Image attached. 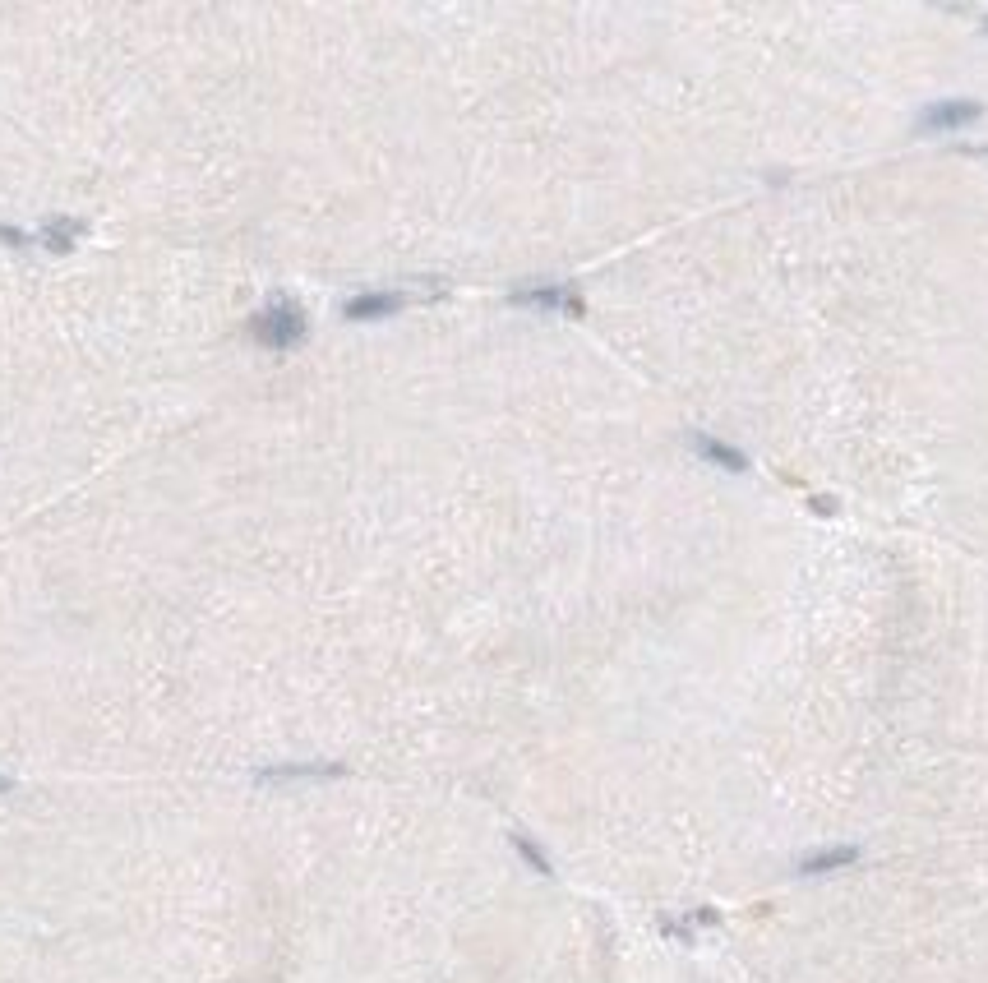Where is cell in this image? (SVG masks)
Here are the masks:
<instances>
[{
	"instance_id": "6da1fadb",
	"label": "cell",
	"mask_w": 988,
	"mask_h": 983,
	"mask_svg": "<svg viewBox=\"0 0 988 983\" xmlns=\"http://www.w3.org/2000/svg\"><path fill=\"white\" fill-rule=\"evenodd\" d=\"M305 333H310V324H305V310L296 305V300H268L264 310L250 319V337L259 342V347H268V351L301 347Z\"/></svg>"
},
{
	"instance_id": "7a4b0ae2",
	"label": "cell",
	"mask_w": 988,
	"mask_h": 983,
	"mask_svg": "<svg viewBox=\"0 0 988 983\" xmlns=\"http://www.w3.org/2000/svg\"><path fill=\"white\" fill-rule=\"evenodd\" d=\"M513 305H536V310H564V314H582V296L578 287L568 282H522L513 287Z\"/></svg>"
},
{
	"instance_id": "3957f363",
	"label": "cell",
	"mask_w": 988,
	"mask_h": 983,
	"mask_svg": "<svg viewBox=\"0 0 988 983\" xmlns=\"http://www.w3.org/2000/svg\"><path fill=\"white\" fill-rule=\"evenodd\" d=\"M979 102H970V97H947V102H933V107L919 111L915 120V130L919 134H942V130H961V125H975L979 120Z\"/></svg>"
},
{
	"instance_id": "277c9868",
	"label": "cell",
	"mask_w": 988,
	"mask_h": 983,
	"mask_svg": "<svg viewBox=\"0 0 988 983\" xmlns=\"http://www.w3.org/2000/svg\"><path fill=\"white\" fill-rule=\"evenodd\" d=\"M407 305V291H361V296H351L342 305L351 324H370V319H388V314H398Z\"/></svg>"
},
{
	"instance_id": "5b68a950",
	"label": "cell",
	"mask_w": 988,
	"mask_h": 983,
	"mask_svg": "<svg viewBox=\"0 0 988 983\" xmlns=\"http://www.w3.org/2000/svg\"><path fill=\"white\" fill-rule=\"evenodd\" d=\"M859 864V845H822V850L804 854L795 864L799 877H827V873H841V868Z\"/></svg>"
},
{
	"instance_id": "8992f818",
	"label": "cell",
	"mask_w": 988,
	"mask_h": 983,
	"mask_svg": "<svg viewBox=\"0 0 988 983\" xmlns=\"http://www.w3.org/2000/svg\"><path fill=\"white\" fill-rule=\"evenodd\" d=\"M79 236H84V222H79V217H47V222H42V227H37V245H42V250H47V254H70L74 250V240H79Z\"/></svg>"
},
{
	"instance_id": "52a82bcc",
	"label": "cell",
	"mask_w": 988,
	"mask_h": 983,
	"mask_svg": "<svg viewBox=\"0 0 988 983\" xmlns=\"http://www.w3.org/2000/svg\"><path fill=\"white\" fill-rule=\"evenodd\" d=\"M342 762H282V767H264L259 780L264 785H282V780H328V776H342Z\"/></svg>"
},
{
	"instance_id": "ba28073f",
	"label": "cell",
	"mask_w": 988,
	"mask_h": 983,
	"mask_svg": "<svg viewBox=\"0 0 988 983\" xmlns=\"http://www.w3.org/2000/svg\"><path fill=\"white\" fill-rule=\"evenodd\" d=\"M688 444H693V453H698V457H707L711 467L730 471V476H744V471H748V457L739 453V448L721 444V439H711V434H693Z\"/></svg>"
},
{
	"instance_id": "9c48e42d",
	"label": "cell",
	"mask_w": 988,
	"mask_h": 983,
	"mask_svg": "<svg viewBox=\"0 0 988 983\" xmlns=\"http://www.w3.org/2000/svg\"><path fill=\"white\" fill-rule=\"evenodd\" d=\"M513 850H518L522 859H527V864L536 868V873H541V877H555V864H550V859H545V854H541V845H536V840H531V836H522V831H513Z\"/></svg>"
},
{
	"instance_id": "30bf717a",
	"label": "cell",
	"mask_w": 988,
	"mask_h": 983,
	"mask_svg": "<svg viewBox=\"0 0 988 983\" xmlns=\"http://www.w3.org/2000/svg\"><path fill=\"white\" fill-rule=\"evenodd\" d=\"M0 245H10V250H24V245H33V236L19 227H0Z\"/></svg>"
},
{
	"instance_id": "8fae6325",
	"label": "cell",
	"mask_w": 988,
	"mask_h": 983,
	"mask_svg": "<svg viewBox=\"0 0 988 983\" xmlns=\"http://www.w3.org/2000/svg\"><path fill=\"white\" fill-rule=\"evenodd\" d=\"M813 513L832 517V513H836V499H827V494H818V499H813Z\"/></svg>"
},
{
	"instance_id": "7c38bea8",
	"label": "cell",
	"mask_w": 988,
	"mask_h": 983,
	"mask_svg": "<svg viewBox=\"0 0 988 983\" xmlns=\"http://www.w3.org/2000/svg\"><path fill=\"white\" fill-rule=\"evenodd\" d=\"M5 790H10V780H5V776H0V794H5Z\"/></svg>"
},
{
	"instance_id": "4fadbf2b",
	"label": "cell",
	"mask_w": 988,
	"mask_h": 983,
	"mask_svg": "<svg viewBox=\"0 0 988 983\" xmlns=\"http://www.w3.org/2000/svg\"><path fill=\"white\" fill-rule=\"evenodd\" d=\"M984 33H988V19H984Z\"/></svg>"
},
{
	"instance_id": "5bb4252c",
	"label": "cell",
	"mask_w": 988,
	"mask_h": 983,
	"mask_svg": "<svg viewBox=\"0 0 988 983\" xmlns=\"http://www.w3.org/2000/svg\"><path fill=\"white\" fill-rule=\"evenodd\" d=\"M984 153H988V148H984Z\"/></svg>"
}]
</instances>
